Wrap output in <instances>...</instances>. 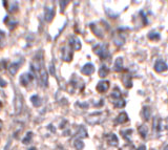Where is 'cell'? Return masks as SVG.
<instances>
[{
	"mask_svg": "<svg viewBox=\"0 0 168 150\" xmlns=\"http://www.w3.org/2000/svg\"><path fill=\"white\" fill-rule=\"evenodd\" d=\"M94 53L96 55H98L100 59L102 60L108 59V57H110V54H109V50L107 48L106 44H97L94 46Z\"/></svg>",
	"mask_w": 168,
	"mask_h": 150,
	"instance_id": "cell-1",
	"label": "cell"
},
{
	"mask_svg": "<svg viewBox=\"0 0 168 150\" xmlns=\"http://www.w3.org/2000/svg\"><path fill=\"white\" fill-rule=\"evenodd\" d=\"M34 73H22V75L20 76V84L22 85V86H27V85L30 84V83L32 82L33 80H34Z\"/></svg>",
	"mask_w": 168,
	"mask_h": 150,
	"instance_id": "cell-2",
	"label": "cell"
},
{
	"mask_svg": "<svg viewBox=\"0 0 168 150\" xmlns=\"http://www.w3.org/2000/svg\"><path fill=\"white\" fill-rule=\"evenodd\" d=\"M73 57H74V53H73V49L71 47H67V46H64L62 48V59L63 61L65 62H71L73 60Z\"/></svg>",
	"mask_w": 168,
	"mask_h": 150,
	"instance_id": "cell-3",
	"label": "cell"
},
{
	"mask_svg": "<svg viewBox=\"0 0 168 150\" xmlns=\"http://www.w3.org/2000/svg\"><path fill=\"white\" fill-rule=\"evenodd\" d=\"M68 44H69V47L73 48L74 50H80L81 49V41L78 37L76 36H71L69 37V40H68Z\"/></svg>",
	"mask_w": 168,
	"mask_h": 150,
	"instance_id": "cell-4",
	"label": "cell"
},
{
	"mask_svg": "<svg viewBox=\"0 0 168 150\" xmlns=\"http://www.w3.org/2000/svg\"><path fill=\"white\" fill-rule=\"evenodd\" d=\"M90 29H92L93 33H94L97 37H99V38H102V37L104 36L103 29H102L101 25L98 24V23H96V22L92 23V24H90Z\"/></svg>",
	"mask_w": 168,
	"mask_h": 150,
	"instance_id": "cell-5",
	"label": "cell"
},
{
	"mask_svg": "<svg viewBox=\"0 0 168 150\" xmlns=\"http://www.w3.org/2000/svg\"><path fill=\"white\" fill-rule=\"evenodd\" d=\"M109 86H110V83H109V81H101V82L98 83L97 85V90L98 92H101V94H104V92H106L108 90Z\"/></svg>",
	"mask_w": 168,
	"mask_h": 150,
	"instance_id": "cell-6",
	"label": "cell"
},
{
	"mask_svg": "<svg viewBox=\"0 0 168 150\" xmlns=\"http://www.w3.org/2000/svg\"><path fill=\"white\" fill-rule=\"evenodd\" d=\"M168 69V65L165 63L163 60H158L155 64V70L157 73H163V71L167 70Z\"/></svg>",
	"mask_w": 168,
	"mask_h": 150,
	"instance_id": "cell-7",
	"label": "cell"
},
{
	"mask_svg": "<svg viewBox=\"0 0 168 150\" xmlns=\"http://www.w3.org/2000/svg\"><path fill=\"white\" fill-rule=\"evenodd\" d=\"M94 71H95V66H94V64H92V63L85 64V65L81 68V73L85 76H90Z\"/></svg>",
	"mask_w": 168,
	"mask_h": 150,
	"instance_id": "cell-8",
	"label": "cell"
},
{
	"mask_svg": "<svg viewBox=\"0 0 168 150\" xmlns=\"http://www.w3.org/2000/svg\"><path fill=\"white\" fill-rule=\"evenodd\" d=\"M54 15H55V10L54 8H45V12H44V18L47 22H51L54 18Z\"/></svg>",
	"mask_w": 168,
	"mask_h": 150,
	"instance_id": "cell-9",
	"label": "cell"
},
{
	"mask_svg": "<svg viewBox=\"0 0 168 150\" xmlns=\"http://www.w3.org/2000/svg\"><path fill=\"white\" fill-rule=\"evenodd\" d=\"M3 4H8L6 9L10 13H15L18 11V2L16 1H3Z\"/></svg>",
	"mask_w": 168,
	"mask_h": 150,
	"instance_id": "cell-10",
	"label": "cell"
},
{
	"mask_svg": "<svg viewBox=\"0 0 168 150\" xmlns=\"http://www.w3.org/2000/svg\"><path fill=\"white\" fill-rule=\"evenodd\" d=\"M5 24H6V26L11 29V31H14V29L17 27L18 21H16V20L14 19V18H12V17H6L5 18Z\"/></svg>",
	"mask_w": 168,
	"mask_h": 150,
	"instance_id": "cell-11",
	"label": "cell"
},
{
	"mask_svg": "<svg viewBox=\"0 0 168 150\" xmlns=\"http://www.w3.org/2000/svg\"><path fill=\"white\" fill-rule=\"evenodd\" d=\"M107 143H108L110 146H118L119 144V140H118V137L115 135V133H109L107 135Z\"/></svg>",
	"mask_w": 168,
	"mask_h": 150,
	"instance_id": "cell-12",
	"label": "cell"
},
{
	"mask_svg": "<svg viewBox=\"0 0 168 150\" xmlns=\"http://www.w3.org/2000/svg\"><path fill=\"white\" fill-rule=\"evenodd\" d=\"M122 98V94H121V91L120 89L118 88V87H115V89H114L113 91L110 92V99H111V102H116V101L120 100V99Z\"/></svg>",
	"mask_w": 168,
	"mask_h": 150,
	"instance_id": "cell-13",
	"label": "cell"
},
{
	"mask_svg": "<svg viewBox=\"0 0 168 150\" xmlns=\"http://www.w3.org/2000/svg\"><path fill=\"white\" fill-rule=\"evenodd\" d=\"M128 121V115L126 112H121L120 114L118 115V118L115 120V125H118V124H124Z\"/></svg>",
	"mask_w": 168,
	"mask_h": 150,
	"instance_id": "cell-14",
	"label": "cell"
},
{
	"mask_svg": "<svg viewBox=\"0 0 168 150\" xmlns=\"http://www.w3.org/2000/svg\"><path fill=\"white\" fill-rule=\"evenodd\" d=\"M122 81H123V84L126 88H130L132 86V80H131V76L129 73H124L122 78Z\"/></svg>",
	"mask_w": 168,
	"mask_h": 150,
	"instance_id": "cell-15",
	"label": "cell"
},
{
	"mask_svg": "<svg viewBox=\"0 0 168 150\" xmlns=\"http://www.w3.org/2000/svg\"><path fill=\"white\" fill-rule=\"evenodd\" d=\"M20 67V63L19 62H14V63H12L9 65V71H10V73L12 76H14V75H16L17 73V71H18V69H19Z\"/></svg>",
	"mask_w": 168,
	"mask_h": 150,
	"instance_id": "cell-16",
	"label": "cell"
},
{
	"mask_svg": "<svg viewBox=\"0 0 168 150\" xmlns=\"http://www.w3.org/2000/svg\"><path fill=\"white\" fill-rule=\"evenodd\" d=\"M123 69H124V66H123V58L119 57L115 62V70L116 71H122Z\"/></svg>",
	"mask_w": 168,
	"mask_h": 150,
	"instance_id": "cell-17",
	"label": "cell"
},
{
	"mask_svg": "<svg viewBox=\"0 0 168 150\" xmlns=\"http://www.w3.org/2000/svg\"><path fill=\"white\" fill-rule=\"evenodd\" d=\"M150 114H151L150 108H149L148 106L143 107V110H142V117L144 118V120H145V121H148V120L150 119Z\"/></svg>",
	"mask_w": 168,
	"mask_h": 150,
	"instance_id": "cell-18",
	"label": "cell"
},
{
	"mask_svg": "<svg viewBox=\"0 0 168 150\" xmlns=\"http://www.w3.org/2000/svg\"><path fill=\"white\" fill-rule=\"evenodd\" d=\"M109 73V68L107 67L105 64H103V65H101V67H100V70H99V76L101 78H105L107 75H108Z\"/></svg>",
	"mask_w": 168,
	"mask_h": 150,
	"instance_id": "cell-19",
	"label": "cell"
},
{
	"mask_svg": "<svg viewBox=\"0 0 168 150\" xmlns=\"http://www.w3.org/2000/svg\"><path fill=\"white\" fill-rule=\"evenodd\" d=\"M31 101H32V103H33V105L35 106V107H39V106L42 104V100H41V98L39 96H33L32 98H31Z\"/></svg>",
	"mask_w": 168,
	"mask_h": 150,
	"instance_id": "cell-20",
	"label": "cell"
},
{
	"mask_svg": "<svg viewBox=\"0 0 168 150\" xmlns=\"http://www.w3.org/2000/svg\"><path fill=\"white\" fill-rule=\"evenodd\" d=\"M138 131H139L140 135H141L143 138H145L147 137V132H148V128H147L146 125H141L138 128Z\"/></svg>",
	"mask_w": 168,
	"mask_h": 150,
	"instance_id": "cell-21",
	"label": "cell"
},
{
	"mask_svg": "<svg viewBox=\"0 0 168 150\" xmlns=\"http://www.w3.org/2000/svg\"><path fill=\"white\" fill-rule=\"evenodd\" d=\"M74 146L77 150H82L84 148V143L81 140L77 138V140H75V142H74Z\"/></svg>",
	"mask_w": 168,
	"mask_h": 150,
	"instance_id": "cell-22",
	"label": "cell"
},
{
	"mask_svg": "<svg viewBox=\"0 0 168 150\" xmlns=\"http://www.w3.org/2000/svg\"><path fill=\"white\" fill-rule=\"evenodd\" d=\"M113 104L115 105V107H117V108H122V107H124V106H125V100L121 98L120 100L116 101V102H114Z\"/></svg>",
	"mask_w": 168,
	"mask_h": 150,
	"instance_id": "cell-23",
	"label": "cell"
},
{
	"mask_svg": "<svg viewBox=\"0 0 168 150\" xmlns=\"http://www.w3.org/2000/svg\"><path fill=\"white\" fill-rule=\"evenodd\" d=\"M32 138H33V133L31 132V131H29V132L26 133V135L24 137V138H23L22 143L23 144H29V143L31 142Z\"/></svg>",
	"mask_w": 168,
	"mask_h": 150,
	"instance_id": "cell-24",
	"label": "cell"
},
{
	"mask_svg": "<svg viewBox=\"0 0 168 150\" xmlns=\"http://www.w3.org/2000/svg\"><path fill=\"white\" fill-rule=\"evenodd\" d=\"M148 38L151 40H159L160 39V34H158L157 32H151L148 34Z\"/></svg>",
	"mask_w": 168,
	"mask_h": 150,
	"instance_id": "cell-25",
	"label": "cell"
},
{
	"mask_svg": "<svg viewBox=\"0 0 168 150\" xmlns=\"http://www.w3.org/2000/svg\"><path fill=\"white\" fill-rule=\"evenodd\" d=\"M132 133V130L131 129H129V130H126V131H122V135L124 137V138H126L127 141H130V135H131Z\"/></svg>",
	"mask_w": 168,
	"mask_h": 150,
	"instance_id": "cell-26",
	"label": "cell"
},
{
	"mask_svg": "<svg viewBox=\"0 0 168 150\" xmlns=\"http://www.w3.org/2000/svg\"><path fill=\"white\" fill-rule=\"evenodd\" d=\"M78 137H81V138H84V137H87V133H86V130L83 126L80 127L79 129V132H78Z\"/></svg>",
	"mask_w": 168,
	"mask_h": 150,
	"instance_id": "cell-27",
	"label": "cell"
},
{
	"mask_svg": "<svg viewBox=\"0 0 168 150\" xmlns=\"http://www.w3.org/2000/svg\"><path fill=\"white\" fill-rule=\"evenodd\" d=\"M4 37H5V35L2 31H0V47H2V45H3V42H4Z\"/></svg>",
	"mask_w": 168,
	"mask_h": 150,
	"instance_id": "cell-28",
	"label": "cell"
},
{
	"mask_svg": "<svg viewBox=\"0 0 168 150\" xmlns=\"http://www.w3.org/2000/svg\"><path fill=\"white\" fill-rule=\"evenodd\" d=\"M67 3H68L67 1H60V5H61V13L64 12L65 5H67Z\"/></svg>",
	"mask_w": 168,
	"mask_h": 150,
	"instance_id": "cell-29",
	"label": "cell"
},
{
	"mask_svg": "<svg viewBox=\"0 0 168 150\" xmlns=\"http://www.w3.org/2000/svg\"><path fill=\"white\" fill-rule=\"evenodd\" d=\"M50 71H51V75L55 76V66H54L53 63L51 64V66H50Z\"/></svg>",
	"mask_w": 168,
	"mask_h": 150,
	"instance_id": "cell-30",
	"label": "cell"
},
{
	"mask_svg": "<svg viewBox=\"0 0 168 150\" xmlns=\"http://www.w3.org/2000/svg\"><path fill=\"white\" fill-rule=\"evenodd\" d=\"M6 85H8V84H6L5 81H4L3 79H2L1 77H0V86H1V87H5Z\"/></svg>",
	"mask_w": 168,
	"mask_h": 150,
	"instance_id": "cell-31",
	"label": "cell"
},
{
	"mask_svg": "<svg viewBox=\"0 0 168 150\" xmlns=\"http://www.w3.org/2000/svg\"><path fill=\"white\" fill-rule=\"evenodd\" d=\"M137 150H146V146L145 145H141V146H140Z\"/></svg>",
	"mask_w": 168,
	"mask_h": 150,
	"instance_id": "cell-32",
	"label": "cell"
},
{
	"mask_svg": "<svg viewBox=\"0 0 168 150\" xmlns=\"http://www.w3.org/2000/svg\"><path fill=\"white\" fill-rule=\"evenodd\" d=\"M1 129H2V121L0 120V131H1Z\"/></svg>",
	"mask_w": 168,
	"mask_h": 150,
	"instance_id": "cell-33",
	"label": "cell"
},
{
	"mask_svg": "<svg viewBox=\"0 0 168 150\" xmlns=\"http://www.w3.org/2000/svg\"><path fill=\"white\" fill-rule=\"evenodd\" d=\"M29 150H37L36 148H35V147H32V148H30Z\"/></svg>",
	"mask_w": 168,
	"mask_h": 150,
	"instance_id": "cell-34",
	"label": "cell"
},
{
	"mask_svg": "<svg viewBox=\"0 0 168 150\" xmlns=\"http://www.w3.org/2000/svg\"><path fill=\"white\" fill-rule=\"evenodd\" d=\"M1 108H2V103L0 102V111H1Z\"/></svg>",
	"mask_w": 168,
	"mask_h": 150,
	"instance_id": "cell-35",
	"label": "cell"
},
{
	"mask_svg": "<svg viewBox=\"0 0 168 150\" xmlns=\"http://www.w3.org/2000/svg\"><path fill=\"white\" fill-rule=\"evenodd\" d=\"M164 150H168V145H167L166 147H165V148H164Z\"/></svg>",
	"mask_w": 168,
	"mask_h": 150,
	"instance_id": "cell-36",
	"label": "cell"
},
{
	"mask_svg": "<svg viewBox=\"0 0 168 150\" xmlns=\"http://www.w3.org/2000/svg\"><path fill=\"white\" fill-rule=\"evenodd\" d=\"M120 150H121V149H120Z\"/></svg>",
	"mask_w": 168,
	"mask_h": 150,
	"instance_id": "cell-37",
	"label": "cell"
}]
</instances>
